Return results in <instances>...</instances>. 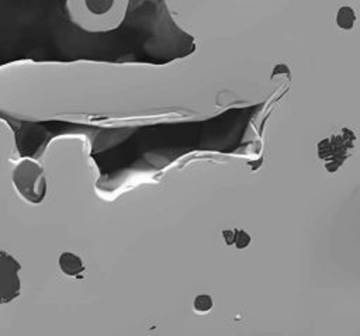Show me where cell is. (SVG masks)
<instances>
[{
    "mask_svg": "<svg viewBox=\"0 0 360 336\" xmlns=\"http://www.w3.org/2000/svg\"><path fill=\"white\" fill-rule=\"evenodd\" d=\"M21 264L10 253L0 250V305L15 299L20 295Z\"/></svg>",
    "mask_w": 360,
    "mask_h": 336,
    "instance_id": "cell-2",
    "label": "cell"
},
{
    "mask_svg": "<svg viewBox=\"0 0 360 336\" xmlns=\"http://www.w3.org/2000/svg\"><path fill=\"white\" fill-rule=\"evenodd\" d=\"M356 21V15H354V11L352 7H342L339 8L338 11V15H336V22L340 28H345V30H350L353 27Z\"/></svg>",
    "mask_w": 360,
    "mask_h": 336,
    "instance_id": "cell-4",
    "label": "cell"
},
{
    "mask_svg": "<svg viewBox=\"0 0 360 336\" xmlns=\"http://www.w3.org/2000/svg\"><path fill=\"white\" fill-rule=\"evenodd\" d=\"M212 308V299L208 295H198L194 299V309L197 312H207Z\"/></svg>",
    "mask_w": 360,
    "mask_h": 336,
    "instance_id": "cell-5",
    "label": "cell"
},
{
    "mask_svg": "<svg viewBox=\"0 0 360 336\" xmlns=\"http://www.w3.org/2000/svg\"><path fill=\"white\" fill-rule=\"evenodd\" d=\"M59 267L66 276L79 277L84 271V264L82 259L70 252H63L59 256Z\"/></svg>",
    "mask_w": 360,
    "mask_h": 336,
    "instance_id": "cell-3",
    "label": "cell"
},
{
    "mask_svg": "<svg viewBox=\"0 0 360 336\" xmlns=\"http://www.w3.org/2000/svg\"><path fill=\"white\" fill-rule=\"evenodd\" d=\"M13 184L22 198L39 204L46 194V179L41 164L31 159L21 160L13 170Z\"/></svg>",
    "mask_w": 360,
    "mask_h": 336,
    "instance_id": "cell-1",
    "label": "cell"
}]
</instances>
